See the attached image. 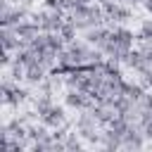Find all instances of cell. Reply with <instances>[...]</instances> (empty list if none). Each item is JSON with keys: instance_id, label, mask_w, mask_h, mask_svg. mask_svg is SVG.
<instances>
[{"instance_id": "cb8c5ba5", "label": "cell", "mask_w": 152, "mask_h": 152, "mask_svg": "<svg viewBox=\"0 0 152 152\" xmlns=\"http://www.w3.org/2000/svg\"><path fill=\"white\" fill-rule=\"evenodd\" d=\"M119 2H128V5H138V2H142V0H119Z\"/></svg>"}, {"instance_id": "5b68a950", "label": "cell", "mask_w": 152, "mask_h": 152, "mask_svg": "<svg viewBox=\"0 0 152 152\" xmlns=\"http://www.w3.org/2000/svg\"><path fill=\"white\" fill-rule=\"evenodd\" d=\"M38 121H43V124H45V126H50V128H59V126H64V124H66V109H64L62 104L52 102L45 112H40V114H38Z\"/></svg>"}, {"instance_id": "ba28073f", "label": "cell", "mask_w": 152, "mask_h": 152, "mask_svg": "<svg viewBox=\"0 0 152 152\" xmlns=\"http://www.w3.org/2000/svg\"><path fill=\"white\" fill-rule=\"evenodd\" d=\"M14 31H17V36H19V38H21L26 45H28L33 38H38V36L43 33V31H40V26H38V24H36L31 17H28V19H24V21H19V24L14 26Z\"/></svg>"}, {"instance_id": "7a4b0ae2", "label": "cell", "mask_w": 152, "mask_h": 152, "mask_svg": "<svg viewBox=\"0 0 152 152\" xmlns=\"http://www.w3.org/2000/svg\"><path fill=\"white\" fill-rule=\"evenodd\" d=\"M31 7L12 2V0H0V26H17L19 21L31 17Z\"/></svg>"}, {"instance_id": "277c9868", "label": "cell", "mask_w": 152, "mask_h": 152, "mask_svg": "<svg viewBox=\"0 0 152 152\" xmlns=\"http://www.w3.org/2000/svg\"><path fill=\"white\" fill-rule=\"evenodd\" d=\"M95 100L83 93V90H76V88H64V107L69 109H76V112H86V109H93Z\"/></svg>"}, {"instance_id": "4316f807", "label": "cell", "mask_w": 152, "mask_h": 152, "mask_svg": "<svg viewBox=\"0 0 152 152\" xmlns=\"http://www.w3.org/2000/svg\"><path fill=\"white\" fill-rule=\"evenodd\" d=\"M147 114H150V119H152V109H147Z\"/></svg>"}, {"instance_id": "8fae6325", "label": "cell", "mask_w": 152, "mask_h": 152, "mask_svg": "<svg viewBox=\"0 0 152 152\" xmlns=\"http://www.w3.org/2000/svg\"><path fill=\"white\" fill-rule=\"evenodd\" d=\"M124 66H126V69H131V71H135V74H145V71L150 69V64L145 62V57H142V52H140L138 48H133V50L126 55Z\"/></svg>"}, {"instance_id": "30bf717a", "label": "cell", "mask_w": 152, "mask_h": 152, "mask_svg": "<svg viewBox=\"0 0 152 152\" xmlns=\"http://www.w3.org/2000/svg\"><path fill=\"white\" fill-rule=\"evenodd\" d=\"M48 74H50V69L43 66V64L36 59V62H31V64L26 66V76H24V81H26L28 86H36V88H38V86L48 78Z\"/></svg>"}, {"instance_id": "5bb4252c", "label": "cell", "mask_w": 152, "mask_h": 152, "mask_svg": "<svg viewBox=\"0 0 152 152\" xmlns=\"http://www.w3.org/2000/svg\"><path fill=\"white\" fill-rule=\"evenodd\" d=\"M86 145H88V142L81 138L78 131H74V133H69V135L64 138V150H66V152H81Z\"/></svg>"}, {"instance_id": "603a6c76", "label": "cell", "mask_w": 152, "mask_h": 152, "mask_svg": "<svg viewBox=\"0 0 152 152\" xmlns=\"http://www.w3.org/2000/svg\"><path fill=\"white\" fill-rule=\"evenodd\" d=\"M14 2H19V5H26V7H31V10H33V0H14Z\"/></svg>"}, {"instance_id": "44dd1931", "label": "cell", "mask_w": 152, "mask_h": 152, "mask_svg": "<svg viewBox=\"0 0 152 152\" xmlns=\"http://www.w3.org/2000/svg\"><path fill=\"white\" fill-rule=\"evenodd\" d=\"M59 2H62V0H43V7H48V10H57Z\"/></svg>"}, {"instance_id": "d4e9b609", "label": "cell", "mask_w": 152, "mask_h": 152, "mask_svg": "<svg viewBox=\"0 0 152 152\" xmlns=\"http://www.w3.org/2000/svg\"><path fill=\"white\" fill-rule=\"evenodd\" d=\"M76 2H86V5H90V2H95V0H76Z\"/></svg>"}, {"instance_id": "d6986e66", "label": "cell", "mask_w": 152, "mask_h": 152, "mask_svg": "<svg viewBox=\"0 0 152 152\" xmlns=\"http://www.w3.org/2000/svg\"><path fill=\"white\" fill-rule=\"evenodd\" d=\"M12 62H14V52H12V50H5V48H2V55H0V64H2V69H7V66H10Z\"/></svg>"}, {"instance_id": "6da1fadb", "label": "cell", "mask_w": 152, "mask_h": 152, "mask_svg": "<svg viewBox=\"0 0 152 152\" xmlns=\"http://www.w3.org/2000/svg\"><path fill=\"white\" fill-rule=\"evenodd\" d=\"M31 19L40 26V31H55V33H59V28H62V24L66 21V12L64 10H48V7H43V10H33L31 12Z\"/></svg>"}, {"instance_id": "8992f818", "label": "cell", "mask_w": 152, "mask_h": 152, "mask_svg": "<svg viewBox=\"0 0 152 152\" xmlns=\"http://www.w3.org/2000/svg\"><path fill=\"white\" fill-rule=\"evenodd\" d=\"M109 36L124 50H133V45H135V33L128 26H124V24H109Z\"/></svg>"}, {"instance_id": "9c48e42d", "label": "cell", "mask_w": 152, "mask_h": 152, "mask_svg": "<svg viewBox=\"0 0 152 152\" xmlns=\"http://www.w3.org/2000/svg\"><path fill=\"white\" fill-rule=\"evenodd\" d=\"M0 45L5 48V50H12V52H17V50H21L26 43L17 36V31H14V26H2L0 28Z\"/></svg>"}, {"instance_id": "7402d4cb", "label": "cell", "mask_w": 152, "mask_h": 152, "mask_svg": "<svg viewBox=\"0 0 152 152\" xmlns=\"http://www.w3.org/2000/svg\"><path fill=\"white\" fill-rule=\"evenodd\" d=\"M142 7H145V12L152 17V0H142Z\"/></svg>"}, {"instance_id": "484cf974", "label": "cell", "mask_w": 152, "mask_h": 152, "mask_svg": "<svg viewBox=\"0 0 152 152\" xmlns=\"http://www.w3.org/2000/svg\"><path fill=\"white\" fill-rule=\"evenodd\" d=\"M95 2H100V5H107V2H109V0H95Z\"/></svg>"}, {"instance_id": "3957f363", "label": "cell", "mask_w": 152, "mask_h": 152, "mask_svg": "<svg viewBox=\"0 0 152 152\" xmlns=\"http://www.w3.org/2000/svg\"><path fill=\"white\" fill-rule=\"evenodd\" d=\"M102 10H104V19H107V24H124V21L133 19V7H128V2L109 0L107 5H102Z\"/></svg>"}, {"instance_id": "9a60e30c", "label": "cell", "mask_w": 152, "mask_h": 152, "mask_svg": "<svg viewBox=\"0 0 152 152\" xmlns=\"http://www.w3.org/2000/svg\"><path fill=\"white\" fill-rule=\"evenodd\" d=\"M102 71H104V76H112V78H124L121 62H116V59H112V57H107V59L102 62Z\"/></svg>"}, {"instance_id": "7c38bea8", "label": "cell", "mask_w": 152, "mask_h": 152, "mask_svg": "<svg viewBox=\"0 0 152 152\" xmlns=\"http://www.w3.org/2000/svg\"><path fill=\"white\" fill-rule=\"evenodd\" d=\"M90 114L97 119V124L100 126H107L114 116H116V109L112 107V104H104V102H95L93 104V109H90Z\"/></svg>"}, {"instance_id": "e0dca14e", "label": "cell", "mask_w": 152, "mask_h": 152, "mask_svg": "<svg viewBox=\"0 0 152 152\" xmlns=\"http://www.w3.org/2000/svg\"><path fill=\"white\" fill-rule=\"evenodd\" d=\"M138 40H152V19H142V24L135 33V43Z\"/></svg>"}, {"instance_id": "ffe728a7", "label": "cell", "mask_w": 152, "mask_h": 152, "mask_svg": "<svg viewBox=\"0 0 152 152\" xmlns=\"http://www.w3.org/2000/svg\"><path fill=\"white\" fill-rule=\"evenodd\" d=\"M138 76H140L138 81H140V83H142V86H145L147 90H152V66H150V69H147L145 74H138Z\"/></svg>"}, {"instance_id": "2e32d148", "label": "cell", "mask_w": 152, "mask_h": 152, "mask_svg": "<svg viewBox=\"0 0 152 152\" xmlns=\"http://www.w3.org/2000/svg\"><path fill=\"white\" fill-rule=\"evenodd\" d=\"M59 36H62L66 43H71V40H76V38H78V26L66 17V21H64V24H62V28H59Z\"/></svg>"}, {"instance_id": "4fadbf2b", "label": "cell", "mask_w": 152, "mask_h": 152, "mask_svg": "<svg viewBox=\"0 0 152 152\" xmlns=\"http://www.w3.org/2000/svg\"><path fill=\"white\" fill-rule=\"evenodd\" d=\"M109 36V24H102V26H93V28H88V31H83V38L90 43V45H95V48H100L102 45V40Z\"/></svg>"}, {"instance_id": "ac0fdd59", "label": "cell", "mask_w": 152, "mask_h": 152, "mask_svg": "<svg viewBox=\"0 0 152 152\" xmlns=\"http://www.w3.org/2000/svg\"><path fill=\"white\" fill-rule=\"evenodd\" d=\"M152 109V90H145V95L138 100V112H147Z\"/></svg>"}, {"instance_id": "52a82bcc", "label": "cell", "mask_w": 152, "mask_h": 152, "mask_svg": "<svg viewBox=\"0 0 152 152\" xmlns=\"http://www.w3.org/2000/svg\"><path fill=\"white\" fill-rule=\"evenodd\" d=\"M145 145H147V138H145L142 128L138 124H133L128 128V133L124 135V150H142Z\"/></svg>"}]
</instances>
